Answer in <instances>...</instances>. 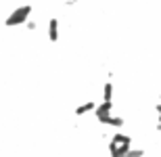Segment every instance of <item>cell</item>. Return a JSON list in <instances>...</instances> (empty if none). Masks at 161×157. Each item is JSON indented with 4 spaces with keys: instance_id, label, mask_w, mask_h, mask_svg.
<instances>
[{
    "instance_id": "5b68a950",
    "label": "cell",
    "mask_w": 161,
    "mask_h": 157,
    "mask_svg": "<svg viewBox=\"0 0 161 157\" xmlns=\"http://www.w3.org/2000/svg\"><path fill=\"white\" fill-rule=\"evenodd\" d=\"M98 124H103V126H113V128H121L125 124L124 117H117V115H107V117H103V120H98Z\"/></svg>"
},
{
    "instance_id": "8992f818",
    "label": "cell",
    "mask_w": 161,
    "mask_h": 157,
    "mask_svg": "<svg viewBox=\"0 0 161 157\" xmlns=\"http://www.w3.org/2000/svg\"><path fill=\"white\" fill-rule=\"evenodd\" d=\"M111 98H113V84L107 82V84L103 86V101L105 103H111Z\"/></svg>"
},
{
    "instance_id": "277c9868",
    "label": "cell",
    "mask_w": 161,
    "mask_h": 157,
    "mask_svg": "<svg viewBox=\"0 0 161 157\" xmlns=\"http://www.w3.org/2000/svg\"><path fill=\"white\" fill-rule=\"evenodd\" d=\"M111 109H113V103H98L94 109V115H96V120H103V117H107V115H111Z\"/></svg>"
},
{
    "instance_id": "6da1fadb",
    "label": "cell",
    "mask_w": 161,
    "mask_h": 157,
    "mask_svg": "<svg viewBox=\"0 0 161 157\" xmlns=\"http://www.w3.org/2000/svg\"><path fill=\"white\" fill-rule=\"evenodd\" d=\"M31 11H34V6L27 2V4H21L17 6L15 11H11V15L4 19V25L6 27H17V25H25L27 21L31 19Z\"/></svg>"
},
{
    "instance_id": "52a82bcc",
    "label": "cell",
    "mask_w": 161,
    "mask_h": 157,
    "mask_svg": "<svg viewBox=\"0 0 161 157\" xmlns=\"http://www.w3.org/2000/svg\"><path fill=\"white\" fill-rule=\"evenodd\" d=\"M25 30H27V31H36L38 30V21H36V19H30V21L25 23Z\"/></svg>"
},
{
    "instance_id": "7a4b0ae2",
    "label": "cell",
    "mask_w": 161,
    "mask_h": 157,
    "mask_svg": "<svg viewBox=\"0 0 161 157\" xmlns=\"http://www.w3.org/2000/svg\"><path fill=\"white\" fill-rule=\"evenodd\" d=\"M46 31H48V40H50V42H59V38H61V27H59V19H57V17L48 19Z\"/></svg>"
},
{
    "instance_id": "3957f363",
    "label": "cell",
    "mask_w": 161,
    "mask_h": 157,
    "mask_svg": "<svg viewBox=\"0 0 161 157\" xmlns=\"http://www.w3.org/2000/svg\"><path fill=\"white\" fill-rule=\"evenodd\" d=\"M96 105H98V103H94V101H86V103L78 105V107L73 109V113L78 115V117H84V115L92 113V111H94V109H96Z\"/></svg>"
},
{
    "instance_id": "ba28073f",
    "label": "cell",
    "mask_w": 161,
    "mask_h": 157,
    "mask_svg": "<svg viewBox=\"0 0 161 157\" xmlns=\"http://www.w3.org/2000/svg\"><path fill=\"white\" fill-rule=\"evenodd\" d=\"M67 4H73V2H78V0H65Z\"/></svg>"
}]
</instances>
